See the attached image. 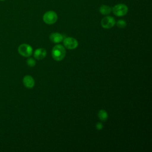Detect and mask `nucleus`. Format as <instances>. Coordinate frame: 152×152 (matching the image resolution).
<instances>
[{"label":"nucleus","mask_w":152,"mask_h":152,"mask_svg":"<svg viewBox=\"0 0 152 152\" xmlns=\"http://www.w3.org/2000/svg\"><path fill=\"white\" fill-rule=\"evenodd\" d=\"M1 1H5V0H0Z\"/></svg>","instance_id":"nucleus-15"},{"label":"nucleus","mask_w":152,"mask_h":152,"mask_svg":"<svg viewBox=\"0 0 152 152\" xmlns=\"http://www.w3.org/2000/svg\"><path fill=\"white\" fill-rule=\"evenodd\" d=\"M46 56V50L43 48H39L37 49L34 52V57L38 59L41 60L45 58Z\"/></svg>","instance_id":"nucleus-8"},{"label":"nucleus","mask_w":152,"mask_h":152,"mask_svg":"<svg viewBox=\"0 0 152 152\" xmlns=\"http://www.w3.org/2000/svg\"><path fill=\"white\" fill-rule=\"evenodd\" d=\"M66 55L65 48L61 45H55L52 50V56L56 61H62Z\"/></svg>","instance_id":"nucleus-1"},{"label":"nucleus","mask_w":152,"mask_h":152,"mask_svg":"<svg viewBox=\"0 0 152 152\" xmlns=\"http://www.w3.org/2000/svg\"><path fill=\"white\" fill-rule=\"evenodd\" d=\"M18 53L24 57H29L33 53V49L28 44H21L18 48Z\"/></svg>","instance_id":"nucleus-4"},{"label":"nucleus","mask_w":152,"mask_h":152,"mask_svg":"<svg viewBox=\"0 0 152 152\" xmlns=\"http://www.w3.org/2000/svg\"><path fill=\"white\" fill-rule=\"evenodd\" d=\"M99 12L102 15H108L112 12V8L106 5H102L99 8Z\"/></svg>","instance_id":"nucleus-10"},{"label":"nucleus","mask_w":152,"mask_h":152,"mask_svg":"<svg viewBox=\"0 0 152 152\" xmlns=\"http://www.w3.org/2000/svg\"><path fill=\"white\" fill-rule=\"evenodd\" d=\"M112 11L116 16L122 17L127 14L128 11V8L125 4H119L115 5L112 8Z\"/></svg>","instance_id":"nucleus-2"},{"label":"nucleus","mask_w":152,"mask_h":152,"mask_svg":"<svg viewBox=\"0 0 152 152\" xmlns=\"http://www.w3.org/2000/svg\"><path fill=\"white\" fill-rule=\"evenodd\" d=\"M116 23L115 18L112 16H106L102 18L101 21V25L104 28H110L113 27Z\"/></svg>","instance_id":"nucleus-6"},{"label":"nucleus","mask_w":152,"mask_h":152,"mask_svg":"<svg viewBox=\"0 0 152 152\" xmlns=\"http://www.w3.org/2000/svg\"><path fill=\"white\" fill-rule=\"evenodd\" d=\"M115 24H116L117 27L120 28H125L126 27V23L124 20H119Z\"/></svg>","instance_id":"nucleus-12"},{"label":"nucleus","mask_w":152,"mask_h":152,"mask_svg":"<svg viewBox=\"0 0 152 152\" xmlns=\"http://www.w3.org/2000/svg\"><path fill=\"white\" fill-rule=\"evenodd\" d=\"M103 127V125L101 122H97L96 125V128L97 130H102Z\"/></svg>","instance_id":"nucleus-14"},{"label":"nucleus","mask_w":152,"mask_h":152,"mask_svg":"<svg viewBox=\"0 0 152 152\" xmlns=\"http://www.w3.org/2000/svg\"><path fill=\"white\" fill-rule=\"evenodd\" d=\"M49 39L53 43H59L63 40V36L59 33H52L50 34Z\"/></svg>","instance_id":"nucleus-9"},{"label":"nucleus","mask_w":152,"mask_h":152,"mask_svg":"<svg viewBox=\"0 0 152 152\" xmlns=\"http://www.w3.org/2000/svg\"><path fill=\"white\" fill-rule=\"evenodd\" d=\"M63 43L66 49L71 50L76 49L78 45V41L75 39L71 37H65L63 40Z\"/></svg>","instance_id":"nucleus-5"},{"label":"nucleus","mask_w":152,"mask_h":152,"mask_svg":"<svg viewBox=\"0 0 152 152\" xmlns=\"http://www.w3.org/2000/svg\"><path fill=\"white\" fill-rule=\"evenodd\" d=\"M98 117L99 118V119L101 121H106L107 118H108V115L107 113L106 112V110H104V109H101L98 112Z\"/></svg>","instance_id":"nucleus-11"},{"label":"nucleus","mask_w":152,"mask_h":152,"mask_svg":"<svg viewBox=\"0 0 152 152\" xmlns=\"http://www.w3.org/2000/svg\"><path fill=\"white\" fill-rule=\"evenodd\" d=\"M57 20L58 15L53 11H48L43 16V20L47 24H53L57 21Z\"/></svg>","instance_id":"nucleus-3"},{"label":"nucleus","mask_w":152,"mask_h":152,"mask_svg":"<svg viewBox=\"0 0 152 152\" xmlns=\"http://www.w3.org/2000/svg\"><path fill=\"white\" fill-rule=\"evenodd\" d=\"M27 64L30 67H34L36 65V61L33 58H28L27 61Z\"/></svg>","instance_id":"nucleus-13"},{"label":"nucleus","mask_w":152,"mask_h":152,"mask_svg":"<svg viewBox=\"0 0 152 152\" xmlns=\"http://www.w3.org/2000/svg\"><path fill=\"white\" fill-rule=\"evenodd\" d=\"M23 82L24 86L28 88H31L34 86V80L30 75H26L23 79Z\"/></svg>","instance_id":"nucleus-7"}]
</instances>
